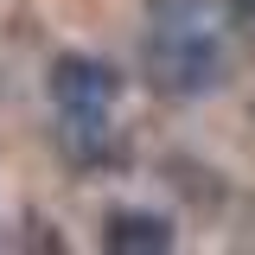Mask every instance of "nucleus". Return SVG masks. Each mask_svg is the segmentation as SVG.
Segmentation results:
<instances>
[{
    "label": "nucleus",
    "mask_w": 255,
    "mask_h": 255,
    "mask_svg": "<svg viewBox=\"0 0 255 255\" xmlns=\"http://www.w3.org/2000/svg\"><path fill=\"white\" fill-rule=\"evenodd\" d=\"M223 77V45L204 26L198 0H159V26L147 38V83L172 102H198L211 96Z\"/></svg>",
    "instance_id": "f257e3e1"
},
{
    "label": "nucleus",
    "mask_w": 255,
    "mask_h": 255,
    "mask_svg": "<svg viewBox=\"0 0 255 255\" xmlns=\"http://www.w3.org/2000/svg\"><path fill=\"white\" fill-rule=\"evenodd\" d=\"M122 90V77L96 58H58L51 64V96L64 115H109V102Z\"/></svg>",
    "instance_id": "f03ea898"
},
{
    "label": "nucleus",
    "mask_w": 255,
    "mask_h": 255,
    "mask_svg": "<svg viewBox=\"0 0 255 255\" xmlns=\"http://www.w3.org/2000/svg\"><path fill=\"white\" fill-rule=\"evenodd\" d=\"M102 249L109 255H166L172 249V223L147 217V211H115L102 230Z\"/></svg>",
    "instance_id": "7ed1b4c3"
},
{
    "label": "nucleus",
    "mask_w": 255,
    "mask_h": 255,
    "mask_svg": "<svg viewBox=\"0 0 255 255\" xmlns=\"http://www.w3.org/2000/svg\"><path fill=\"white\" fill-rule=\"evenodd\" d=\"M230 13H236V26L255 32V0H230Z\"/></svg>",
    "instance_id": "20e7f679"
}]
</instances>
